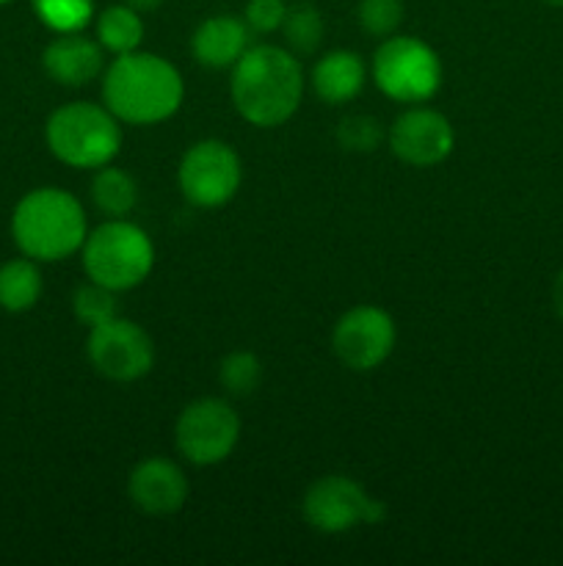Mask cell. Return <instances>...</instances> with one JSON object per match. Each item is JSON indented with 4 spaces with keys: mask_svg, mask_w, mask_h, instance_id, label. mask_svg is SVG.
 <instances>
[{
    "mask_svg": "<svg viewBox=\"0 0 563 566\" xmlns=\"http://www.w3.org/2000/svg\"><path fill=\"white\" fill-rule=\"evenodd\" d=\"M232 105L254 127H279L298 111L304 72L290 50L259 44L232 66Z\"/></svg>",
    "mask_w": 563,
    "mask_h": 566,
    "instance_id": "cell-1",
    "label": "cell"
},
{
    "mask_svg": "<svg viewBox=\"0 0 563 566\" xmlns=\"http://www.w3.org/2000/svg\"><path fill=\"white\" fill-rule=\"evenodd\" d=\"M182 97L180 70L155 53H121L105 70V108L127 125H158L177 114Z\"/></svg>",
    "mask_w": 563,
    "mask_h": 566,
    "instance_id": "cell-2",
    "label": "cell"
},
{
    "mask_svg": "<svg viewBox=\"0 0 563 566\" xmlns=\"http://www.w3.org/2000/svg\"><path fill=\"white\" fill-rule=\"evenodd\" d=\"M11 235L20 252L31 260L55 263L86 241V213L64 188H36L17 202Z\"/></svg>",
    "mask_w": 563,
    "mask_h": 566,
    "instance_id": "cell-3",
    "label": "cell"
},
{
    "mask_svg": "<svg viewBox=\"0 0 563 566\" xmlns=\"http://www.w3.org/2000/svg\"><path fill=\"white\" fill-rule=\"evenodd\" d=\"M47 147L72 169H99L119 155V119L105 105L70 103L53 111L44 127Z\"/></svg>",
    "mask_w": 563,
    "mask_h": 566,
    "instance_id": "cell-4",
    "label": "cell"
},
{
    "mask_svg": "<svg viewBox=\"0 0 563 566\" xmlns=\"http://www.w3.org/2000/svg\"><path fill=\"white\" fill-rule=\"evenodd\" d=\"M83 269L88 280L110 291H130L149 276L155 247L147 232L127 219H110L83 241Z\"/></svg>",
    "mask_w": 563,
    "mask_h": 566,
    "instance_id": "cell-5",
    "label": "cell"
},
{
    "mask_svg": "<svg viewBox=\"0 0 563 566\" xmlns=\"http://www.w3.org/2000/svg\"><path fill=\"white\" fill-rule=\"evenodd\" d=\"M373 81L395 103H425L442 86V61L423 39L386 36L373 55Z\"/></svg>",
    "mask_w": 563,
    "mask_h": 566,
    "instance_id": "cell-6",
    "label": "cell"
},
{
    "mask_svg": "<svg viewBox=\"0 0 563 566\" xmlns=\"http://www.w3.org/2000/svg\"><path fill=\"white\" fill-rule=\"evenodd\" d=\"M174 437L188 462L210 468L235 451L241 440V418L221 398H199L180 412Z\"/></svg>",
    "mask_w": 563,
    "mask_h": 566,
    "instance_id": "cell-7",
    "label": "cell"
},
{
    "mask_svg": "<svg viewBox=\"0 0 563 566\" xmlns=\"http://www.w3.org/2000/svg\"><path fill=\"white\" fill-rule=\"evenodd\" d=\"M386 514V506L370 497L348 475L318 479L304 495V517L320 534H342L357 525H375Z\"/></svg>",
    "mask_w": 563,
    "mask_h": 566,
    "instance_id": "cell-8",
    "label": "cell"
},
{
    "mask_svg": "<svg viewBox=\"0 0 563 566\" xmlns=\"http://www.w3.org/2000/svg\"><path fill=\"white\" fill-rule=\"evenodd\" d=\"M241 158L224 142H199L182 155L180 188L185 199L196 208H221L241 188Z\"/></svg>",
    "mask_w": 563,
    "mask_h": 566,
    "instance_id": "cell-9",
    "label": "cell"
},
{
    "mask_svg": "<svg viewBox=\"0 0 563 566\" xmlns=\"http://www.w3.org/2000/svg\"><path fill=\"white\" fill-rule=\"evenodd\" d=\"M88 363L110 381H136L155 365V343L136 321L110 318L88 335Z\"/></svg>",
    "mask_w": 563,
    "mask_h": 566,
    "instance_id": "cell-10",
    "label": "cell"
},
{
    "mask_svg": "<svg viewBox=\"0 0 563 566\" xmlns=\"http://www.w3.org/2000/svg\"><path fill=\"white\" fill-rule=\"evenodd\" d=\"M337 359L351 370H373L395 348V321L379 307H353L337 321L331 335Z\"/></svg>",
    "mask_w": 563,
    "mask_h": 566,
    "instance_id": "cell-11",
    "label": "cell"
},
{
    "mask_svg": "<svg viewBox=\"0 0 563 566\" xmlns=\"http://www.w3.org/2000/svg\"><path fill=\"white\" fill-rule=\"evenodd\" d=\"M453 125L434 108H412L395 119L390 130V147L403 164L428 169L439 166L453 153Z\"/></svg>",
    "mask_w": 563,
    "mask_h": 566,
    "instance_id": "cell-12",
    "label": "cell"
},
{
    "mask_svg": "<svg viewBox=\"0 0 563 566\" xmlns=\"http://www.w3.org/2000/svg\"><path fill=\"white\" fill-rule=\"evenodd\" d=\"M127 492L138 512L149 517H169L188 501V479L169 459H144L127 481Z\"/></svg>",
    "mask_w": 563,
    "mask_h": 566,
    "instance_id": "cell-13",
    "label": "cell"
},
{
    "mask_svg": "<svg viewBox=\"0 0 563 566\" xmlns=\"http://www.w3.org/2000/svg\"><path fill=\"white\" fill-rule=\"evenodd\" d=\"M44 72L61 86H86L94 77L103 75V44L77 33H59L44 48L42 55Z\"/></svg>",
    "mask_w": 563,
    "mask_h": 566,
    "instance_id": "cell-14",
    "label": "cell"
},
{
    "mask_svg": "<svg viewBox=\"0 0 563 566\" xmlns=\"http://www.w3.org/2000/svg\"><path fill=\"white\" fill-rule=\"evenodd\" d=\"M248 39H252V31L246 22L230 14H219L196 28L191 50L202 66L224 70V66H235L241 61V55L248 50Z\"/></svg>",
    "mask_w": 563,
    "mask_h": 566,
    "instance_id": "cell-15",
    "label": "cell"
},
{
    "mask_svg": "<svg viewBox=\"0 0 563 566\" xmlns=\"http://www.w3.org/2000/svg\"><path fill=\"white\" fill-rule=\"evenodd\" d=\"M368 66L362 55L353 50H331L315 64L312 70V88L323 103L342 105L351 103L364 86Z\"/></svg>",
    "mask_w": 563,
    "mask_h": 566,
    "instance_id": "cell-16",
    "label": "cell"
},
{
    "mask_svg": "<svg viewBox=\"0 0 563 566\" xmlns=\"http://www.w3.org/2000/svg\"><path fill=\"white\" fill-rule=\"evenodd\" d=\"M92 199L108 219H127L138 202V186L127 171L105 164L92 180Z\"/></svg>",
    "mask_w": 563,
    "mask_h": 566,
    "instance_id": "cell-17",
    "label": "cell"
},
{
    "mask_svg": "<svg viewBox=\"0 0 563 566\" xmlns=\"http://www.w3.org/2000/svg\"><path fill=\"white\" fill-rule=\"evenodd\" d=\"M42 296V274L28 258L0 265V307L9 313H25Z\"/></svg>",
    "mask_w": 563,
    "mask_h": 566,
    "instance_id": "cell-18",
    "label": "cell"
},
{
    "mask_svg": "<svg viewBox=\"0 0 563 566\" xmlns=\"http://www.w3.org/2000/svg\"><path fill=\"white\" fill-rule=\"evenodd\" d=\"M141 39H144V20L136 9H130L127 3H119L99 11L97 42L103 44V50H108V53L114 55L132 53V50H138Z\"/></svg>",
    "mask_w": 563,
    "mask_h": 566,
    "instance_id": "cell-19",
    "label": "cell"
},
{
    "mask_svg": "<svg viewBox=\"0 0 563 566\" xmlns=\"http://www.w3.org/2000/svg\"><path fill=\"white\" fill-rule=\"evenodd\" d=\"M39 20L55 33H77L92 22L94 0H31Z\"/></svg>",
    "mask_w": 563,
    "mask_h": 566,
    "instance_id": "cell-20",
    "label": "cell"
},
{
    "mask_svg": "<svg viewBox=\"0 0 563 566\" xmlns=\"http://www.w3.org/2000/svg\"><path fill=\"white\" fill-rule=\"evenodd\" d=\"M285 39L298 55H309L318 50L320 39H323V17L312 3H296L287 9L285 22Z\"/></svg>",
    "mask_w": 563,
    "mask_h": 566,
    "instance_id": "cell-21",
    "label": "cell"
},
{
    "mask_svg": "<svg viewBox=\"0 0 563 566\" xmlns=\"http://www.w3.org/2000/svg\"><path fill=\"white\" fill-rule=\"evenodd\" d=\"M259 379H263V365L252 352H232L221 359L219 381L230 396H252L257 390Z\"/></svg>",
    "mask_w": 563,
    "mask_h": 566,
    "instance_id": "cell-22",
    "label": "cell"
},
{
    "mask_svg": "<svg viewBox=\"0 0 563 566\" xmlns=\"http://www.w3.org/2000/svg\"><path fill=\"white\" fill-rule=\"evenodd\" d=\"M72 313L81 321L83 326L94 329V326L105 324V321L116 318L119 315V302H116V291L110 287L97 285H83L75 291V298H72Z\"/></svg>",
    "mask_w": 563,
    "mask_h": 566,
    "instance_id": "cell-23",
    "label": "cell"
},
{
    "mask_svg": "<svg viewBox=\"0 0 563 566\" xmlns=\"http://www.w3.org/2000/svg\"><path fill=\"white\" fill-rule=\"evenodd\" d=\"M384 127L375 116L351 114L337 125V144L348 153H373L381 147Z\"/></svg>",
    "mask_w": 563,
    "mask_h": 566,
    "instance_id": "cell-24",
    "label": "cell"
},
{
    "mask_svg": "<svg viewBox=\"0 0 563 566\" xmlns=\"http://www.w3.org/2000/svg\"><path fill=\"white\" fill-rule=\"evenodd\" d=\"M403 0H359V25L370 36H392L403 22Z\"/></svg>",
    "mask_w": 563,
    "mask_h": 566,
    "instance_id": "cell-25",
    "label": "cell"
},
{
    "mask_svg": "<svg viewBox=\"0 0 563 566\" xmlns=\"http://www.w3.org/2000/svg\"><path fill=\"white\" fill-rule=\"evenodd\" d=\"M287 6L285 0H248L246 25L252 33H274L285 22Z\"/></svg>",
    "mask_w": 563,
    "mask_h": 566,
    "instance_id": "cell-26",
    "label": "cell"
},
{
    "mask_svg": "<svg viewBox=\"0 0 563 566\" xmlns=\"http://www.w3.org/2000/svg\"><path fill=\"white\" fill-rule=\"evenodd\" d=\"M130 9H136L138 14H149V11H158L163 0H125Z\"/></svg>",
    "mask_w": 563,
    "mask_h": 566,
    "instance_id": "cell-27",
    "label": "cell"
},
{
    "mask_svg": "<svg viewBox=\"0 0 563 566\" xmlns=\"http://www.w3.org/2000/svg\"><path fill=\"white\" fill-rule=\"evenodd\" d=\"M552 302H555L557 315H561V318H563V271H561V274H557L555 287H552Z\"/></svg>",
    "mask_w": 563,
    "mask_h": 566,
    "instance_id": "cell-28",
    "label": "cell"
},
{
    "mask_svg": "<svg viewBox=\"0 0 563 566\" xmlns=\"http://www.w3.org/2000/svg\"><path fill=\"white\" fill-rule=\"evenodd\" d=\"M544 3H550V6H563V0H544Z\"/></svg>",
    "mask_w": 563,
    "mask_h": 566,
    "instance_id": "cell-29",
    "label": "cell"
},
{
    "mask_svg": "<svg viewBox=\"0 0 563 566\" xmlns=\"http://www.w3.org/2000/svg\"><path fill=\"white\" fill-rule=\"evenodd\" d=\"M3 3H9V0H0V6H3Z\"/></svg>",
    "mask_w": 563,
    "mask_h": 566,
    "instance_id": "cell-30",
    "label": "cell"
}]
</instances>
